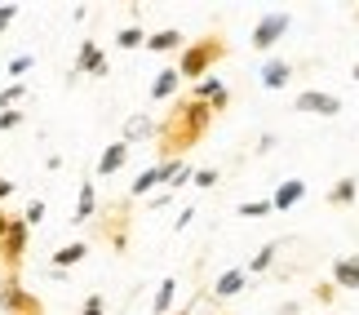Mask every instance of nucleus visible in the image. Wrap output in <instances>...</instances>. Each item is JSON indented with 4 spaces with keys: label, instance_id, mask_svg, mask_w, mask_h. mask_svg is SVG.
Here are the masks:
<instances>
[{
    "label": "nucleus",
    "instance_id": "c85d7f7f",
    "mask_svg": "<svg viewBox=\"0 0 359 315\" xmlns=\"http://www.w3.org/2000/svg\"><path fill=\"white\" fill-rule=\"evenodd\" d=\"M217 177H222V173H217V169H213V164H209V169H196V173H191V182H196V187L204 191V187H213V182H217Z\"/></svg>",
    "mask_w": 359,
    "mask_h": 315
},
{
    "label": "nucleus",
    "instance_id": "58836bf2",
    "mask_svg": "<svg viewBox=\"0 0 359 315\" xmlns=\"http://www.w3.org/2000/svg\"><path fill=\"white\" fill-rule=\"evenodd\" d=\"M355 18H359V9H355Z\"/></svg>",
    "mask_w": 359,
    "mask_h": 315
},
{
    "label": "nucleus",
    "instance_id": "2eb2a0df",
    "mask_svg": "<svg viewBox=\"0 0 359 315\" xmlns=\"http://www.w3.org/2000/svg\"><path fill=\"white\" fill-rule=\"evenodd\" d=\"M151 53H173V49H187V36L177 32V27H164V32H147V45Z\"/></svg>",
    "mask_w": 359,
    "mask_h": 315
},
{
    "label": "nucleus",
    "instance_id": "cd10ccee",
    "mask_svg": "<svg viewBox=\"0 0 359 315\" xmlns=\"http://www.w3.org/2000/svg\"><path fill=\"white\" fill-rule=\"evenodd\" d=\"M32 67H36V58H32V53H18V58H9V76H27Z\"/></svg>",
    "mask_w": 359,
    "mask_h": 315
},
{
    "label": "nucleus",
    "instance_id": "0eeeda50",
    "mask_svg": "<svg viewBox=\"0 0 359 315\" xmlns=\"http://www.w3.org/2000/svg\"><path fill=\"white\" fill-rule=\"evenodd\" d=\"M297 112H306V116H341V98H333V93H324V89H302L297 98H293Z\"/></svg>",
    "mask_w": 359,
    "mask_h": 315
},
{
    "label": "nucleus",
    "instance_id": "f8f14e48",
    "mask_svg": "<svg viewBox=\"0 0 359 315\" xmlns=\"http://www.w3.org/2000/svg\"><path fill=\"white\" fill-rule=\"evenodd\" d=\"M244 284H248V271H244V267H231V271H222V276H217L213 297H217V302H231V297L244 293Z\"/></svg>",
    "mask_w": 359,
    "mask_h": 315
},
{
    "label": "nucleus",
    "instance_id": "c9c22d12",
    "mask_svg": "<svg viewBox=\"0 0 359 315\" xmlns=\"http://www.w3.org/2000/svg\"><path fill=\"white\" fill-rule=\"evenodd\" d=\"M5 280H9V271H5V262H0V293H5Z\"/></svg>",
    "mask_w": 359,
    "mask_h": 315
},
{
    "label": "nucleus",
    "instance_id": "6e6552de",
    "mask_svg": "<svg viewBox=\"0 0 359 315\" xmlns=\"http://www.w3.org/2000/svg\"><path fill=\"white\" fill-rule=\"evenodd\" d=\"M191 98L196 102H204V107H213V116H222L226 107H231V93H226V85L217 76H204V80H196L191 85Z\"/></svg>",
    "mask_w": 359,
    "mask_h": 315
},
{
    "label": "nucleus",
    "instance_id": "aec40b11",
    "mask_svg": "<svg viewBox=\"0 0 359 315\" xmlns=\"http://www.w3.org/2000/svg\"><path fill=\"white\" fill-rule=\"evenodd\" d=\"M173 297H177V280L164 276L160 289H156V297H151V311H156V315H173Z\"/></svg>",
    "mask_w": 359,
    "mask_h": 315
},
{
    "label": "nucleus",
    "instance_id": "e433bc0d",
    "mask_svg": "<svg viewBox=\"0 0 359 315\" xmlns=\"http://www.w3.org/2000/svg\"><path fill=\"white\" fill-rule=\"evenodd\" d=\"M173 315H191V307H182V311H173Z\"/></svg>",
    "mask_w": 359,
    "mask_h": 315
},
{
    "label": "nucleus",
    "instance_id": "7c9ffc66",
    "mask_svg": "<svg viewBox=\"0 0 359 315\" xmlns=\"http://www.w3.org/2000/svg\"><path fill=\"white\" fill-rule=\"evenodd\" d=\"M18 125H22V112H0V133H9Z\"/></svg>",
    "mask_w": 359,
    "mask_h": 315
},
{
    "label": "nucleus",
    "instance_id": "5701e85b",
    "mask_svg": "<svg viewBox=\"0 0 359 315\" xmlns=\"http://www.w3.org/2000/svg\"><path fill=\"white\" fill-rule=\"evenodd\" d=\"M142 45H147V32L137 22H129V27L116 32V49H142Z\"/></svg>",
    "mask_w": 359,
    "mask_h": 315
},
{
    "label": "nucleus",
    "instance_id": "1a4fd4ad",
    "mask_svg": "<svg viewBox=\"0 0 359 315\" xmlns=\"http://www.w3.org/2000/svg\"><path fill=\"white\" fill-rule=\"evenodd\" d=\"M102 236L116 244V249H124L129 244V200L111 204V209H102Z\"/></svg>",
    "mask_w": 359,
    "mask_h": 315
},
{
    "label": "nucleus",
    "instance_id": "4468645a",
    "mask_svg": "<svg viewBox=\"0 0 359 315\" xmlns=\"http://www.w3.org/2000/svg\"><path fill=\"white\" fill-rule=\"evenodd\" d=\"M288 76H293V62L280 58V53H271V58L262 62V85H266V89H284Z\"/></svg>",
    "mask_w": 359,
    "mask_h": 315
},
{
    "label": "nucleus",
    "instance_id": "39448f33",
    "mask_svg": "<svg viewBox=\"0 0 359 315\" xmlns=\"http://www.w3.org/2000/svg\"><path fill=\"white\" fill-rule=\"evenodd\" d=\"M187 160H160V164H151V169H142L133 177V187H129V196L133 200H142V196H151L156 187H169L173 177H177V169H182Z\"/></svg>",
    "mask_w": 359,
    "mask_h": 315
},
{
    "label": "nucleus",
    "instance_id": "7ed1b4c3",
    "mask_svg": "<svg viewBox=\"0 0 359 315\" xmlns=\"http://www.w3.org/2000/svg\"><path fill=\"white\" fill-rule=\"evenodd\" d=\"M27 240H32V227H27L22 217H13V222H9V231H5V240H0V262H5V271H9V276H18V271H22Z\"/></svg>",
    "mask_w": 359,
    "mask_h": 315
},
{
    "label": "nucleus",
    "instance_id": "f3484780",
    "mask_svg": "<svg viewBox=\"0 0 359 315\" xmlns=\"http://www.w3.org/2000/svg\"><path fill=\"white\" fill-rule=\"evenodd\" d=\"M124 164H129V142H111V147H107V152L98 156V177L120 173Z\"/></svg>",
    "mask_w": 359,
    "mask_h": 315
},
{
    "label": "nucleus",
    "instance_id": "473e14b6",
    "mask_svg": "<svg viewBox=\"0 0 359 315\" xmlns=\"http://www.w3.org/2000/svg\"><path fill=\"white\" fill-rule=\"evenodd\" d=\"M13 196V177H5V173H0V204H5Z\"/></svg>",
    "mask_w": 359,
    "mask_h": 315
},
{
    "label": "nucleus",
    "instance_id": "ea45409f",
    "mask_svg": "<svg viewBox=\"0 0 359 315\" xmlns=\"http://www.w3.org/2000/svg\"><path fill=\"white\" fill-rule=\"evenodd\" d=\"M0 315H9V311H0Z\"/></svg>",
    "mask_w": 359,
    "mask_h": 315
},
{
    "label": "nucleus",
    "instance_id": "b1692460",
    "mask_svg": "<svg viewBox=\"0 0 359 315\" xmlns=\"http://www.w3.org/2000/svg\"><path fill=\"white\" fill-rule=\"evenodd\" d=\"M27 98V85L22 80H13V85H5L0 89V112H18V102Z\"/></svg>",
    "mask_w": 359,
    "mask_h": 315
},
{
    "label": "nucleus",
    "instance_id": "423d86ee",
    "mask_svg": "<svg viewBox=\"0 0 359 315\" xmlns=\"http://www.w3.org/2000/svg\"><path fill=\"white\" fill-rule=\"evenodd\" d=\"M0 311H9V315H45V302H40L36 293H27L18 276H9L5 293H0Z\"/></svg>",
    "mask_w": 359,
    "mask_h": 315
},
{
    "label": "nucleus",
    "instance_id": "393cba45",
    "mask_svg": "<svg viewBox=\"0 0 359 315\" xmlns=\"http://www.w3.org/2000/svg\"><path fill=\"white\" fill-rule=\"evenodd\" d=\"M275 253H280V244H262V249H257V257H253V262H248V271H253V276H257V271H271Z\"/></svg>",
    "mask_w": 359,
    "mask_h": 315
},
{
    "label": "nucleus",
    "instance_id": "2f4dec72",
    "mask_svg": "<svg viewBox=\"0 0 359 315\" xmlns=\"http://www.w3.org/2000/svg\"><path fill=\"white\" fill-rule=\"evenodd\" d=\"M13 18H18V5H9V0H5V5H0V36H5V27H9Z\"/></svg>",
    "mask_w": 359,
    "mask_h": 315
},
{
    "label": "nucleus",
    "instance_id": "9d476101",
    "mask_svg": "<svg viewBox=\"0 0 359 315\" xmlns=\"http://www.w3.org/2000/svg\"><path fill=\"white\" fill-rule=\"evenodd\" d=\"M302 200H306V182H302V177H284V182L271 191V213H288Z\"/></svg>",
    "mask_w": 359,
    "mask_h": 315
},
{
    "label": "nucleus",
    "instance_id": "dca6fc26",
    "mask_svg": "<svg viewBox=\"0 0 359 315\" xmlns=\"http://www.w3.org/2000/svg\"><path fill=\"white\" fill-rule=\"evenodd\" d=\"M98 213V187H93V177H85L80 182V200H76V213H72V222H89V217Z\"/></svg>",
    "mask_w": 359,
    "mask_h": 315
},
{
    "label": "nucleus",
    "instance_id": "a211bd4d",
    "mask_svg": "<svg viewBox=\"0 0 359 315\" xmlns=\"http://www.w3.org/2000/svg\"><path fill=\"white\" fill-rule=\"evenodd\" d=\"M333 284L337 289H359V253H346L333 262Z\"/></svg>",
    "mask_w": 359,
    "mask_h": 315
},
{
    "label": "nucleus",
    "instance_id": "c756f323",
    "mask_svg": "<svg viewBox=\"0 0 359 315\" xmlns=\"http://www.w3.org/2000/svg\"><path fill=\"white\" fill-rule=\"evenodd\" d=\"M40 217H45V200H32V204H27V213H22V222H27V227H36Z\"/></svg>",
    "mask_w": 359,
    "mask_h": 315
},
{
    "label": "nucleus",
    "instance_id": "20e7f679",
    "mask_svg": "<svg viewBox=\"0 0 359 315\" xmlns=\"http://www.w3.org/2000/svg\"><path fill=\"white\" fill-rule=\"evenodd\" d=\"M288 27H293V13H288V9L262 13V18H257V27H253V49H257V53H271V45H280Z\"/></svg>",
    "mask_w": 359,
    "mask_h": 315
},
{
    "label": "nucleus",
    "instance_id": "ddd939ff",
    "mask_svg": "<svg viewBox=\"0 0 359 315\" xmlns=\"http://www.w3.org/2000/svg\"><path fill=\"white\" fill-rule=\"evenodd\" d=\"M89 257V244L85 240H72V244H62V249H53V267L49 271H58V276H67L72 267H80Z\"/></svg>",
    "mask_w": 359,
    "mask_h": 315
},
{
    "label": "nucleus",
    "instance_id": "9b49d317",
    "mask_svg": "<svg viewBox=\"0 0 359 315\" xmlns=\"http://www.w3.org/2000/svg\"><path fill=\"white\" fill-rule=\"evenodd\" d=\"M72 76H107V58H102V49L93 45V40H85L80 45V53H76V67H72Z\"/></svg>",
    "mask_w": 359,
    "mask_h": 315
},
{
    "label": "nucleus",
    "instance_id": "412c9836",
    "mask_svg": "<svg viewBox=\"0 0 359 315\" xmlns=\"http://www.w3.org/2000/svg\"><path fill=\"white\" fill-rule=\"evenodd\" d=\"M355 196H359V182H355V177H341V182H333V187H328V204H333V209H341V204H355Z\"/></svg>",
    "mask_w": 359,
    "mask_h": 315
},
{
    "label": "nucleus",
    "instance_id": "a878e982",
    "mask_svg": "<svg viewBox=\"0 0 359 315\" xmlns=\"http://www.w3.org/2000/svg\"><path fill=\"white\" fill-rule=\"evenodd\" d=\"M80 315H107V297L102 293H89L85 302H80Z\"/></svg>",
    "mask_w": 359,
    "mask_h": 315
},
{
    "label": "nucleus",
    "instance_id": "72a5a7b5",
    "mask_svg": "<svg viewBox=\"0 0 359 315\" xmlns=\"http://www.w3.org/2000/svg\"><path fill=\"white\" fill-rule=\"evenodd\" d=\"M191 217H196V209H191V204H187V209L177 213V222H173V227H177V231H187V222H191Z\"/></svg>",
    "mask_w": 359,
    "mask_h": 315
},
{
    "label": "nucleus",
    "instance_id": "f704fd0d",
    "mask_svg": "<svg viewBox=\"0 0 359 315\" xmlns=\"http://www.w3.org/2000/svg\"><path fill=\"white\" fill-rule=\"evenodd\" d=\"M9 222H13V217L5 213V204H0V240H5V231H9Z\"/></svg>",
    "mask_w": 359,
    "mask_h": 315
},
{
    "label": "nucleus",
    "instance_id": "f03ea898",
    "mask_svg": "<svg viewBox=\"0 0 359 315\" xmlns=\"http://www.w3.org/2000/svg\"><path fill=\"white\" fill-rule=\"evenodd\" d=\"M226 58V40L209 32V36H200L196 45H187L182 49V58H177V76L182 80H204V76H213V67Z\"/></svg>",
    "mask_w": 359,
    "mask_h": 315
},
{
    "label": "nucleus",
    "instance_id": "bb28decb",
    "mask_svg": "<svg viewBox=\"0 0 359 315\" xmlns=\"http://www.w3.org/2000/svg\"><path fill=\"white\" fill-rule=\"evenodd\" d=\"M271 213V200H248L240 204V217H266Z\"/></svg>",
    "mask_w": 359,
    "mask_h": 315
},
{
    "label": "nucleus",
    "instance_id": "4c0bfd02",
    "mask_svg": "<svg viewBox=\"0 0 359 315\" xmlns=\"http://www.w3.org/2000/svg\"><path fill=\"white\" fill-rule=\"evenodd\" d=\"M355 80H359V62H355Z\"/></svg>",
    "mask_w": 359,
    "mask_h": 315
},
{
    "label": "nucleus",
    "instance_id": "4be33fe9",
    "mask_svg": "<svg viewBox=\"0 0 359 315\" xmlns=\"http://www.w3.org/2000/svg\"><path fill=\"white\" fill-rule=\"evenodd\" d=\"M137 138H156V120H151V116H133L129 125H124V138H120V142L133 147Z\"/></svg>",
    "mask_w": 359,
    "mask_h": 315
},
{
    "label": "nucleus",
    "instance_id": "6ab92c4d",
    "mask_svg": "<svg viewBox=\"0 0 359 315\" xmlns=\"http://www.w3.org/2000/svg\"><path fill=\"white\" fill-rule=\"evenodd\" d=\"M177 85H182V76H177V67H164V72L151 80V98L156 102H164V98H173L177 93Z\"/></svg>",
    "mask_w": 359,
    "mask_h": 315
},
{
    "label": "nucleus",
    "instance_id": "f257e3e1",
    "mask_svg": "<svg viewBox=\"0 0 359 315\" xmlns=\"http://www.w3.org/2000/svg\"><path fill=\"white\" fill-rule=\"evenodd\" d=\"M213 129V107L196 102L187 93L182 102L164 116V125H156V142H160V156L164 160H182V152H191L196 142H204V133Z\"/></svg>",
    "mask_w": 359,
    "mask_h": 315
}]
</instances>
